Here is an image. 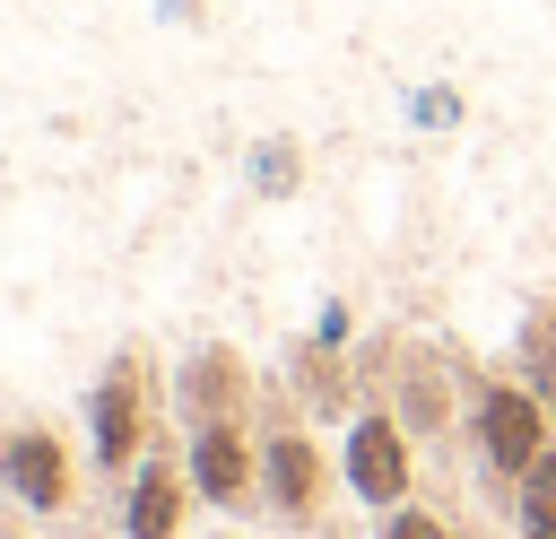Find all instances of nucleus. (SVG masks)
<instances>
[{"mask_svg":"<svg viewBox=\"0 0 556 539\" xmlns=\"http://www.w3.org/2000/svg\"><path fill=\"white\" fill-rule=\"evenodd\" d=\"M469 348H452V339H417V330H382L374 348H365V391L374 400H391V417L417 435V452L434 443V452H452V443H469Z\"/></svg>","mask_w":556,"mask_h":539,"instance_id":"nucleus-1","label":"nucleus"},{"mask_svg":"<svg viewBox=\"0 0 556 539\" xmlns=\"http://www.w3.org/2000/svg\"><path fill=\"white\" fill-rule=\"evenodd\" d=\"M339 443H321V426L295 400L261 409V513H278L287 530H321L339 504Z\"/></svg>","mask_w":556,"mask_h":539,"instance_id":"nucleus-2","label":"nucleus"},{"mask_svg":"<svg viewBox=\"0 0 556 539\" xmlns=\"http://www.w3.org/2000/svg\"><path fill=\"white\" fill-rule=\"evenodd\" d=\"M556 443V409L504 365V374H486V365H469V461H478V478H486V496L504 504L521 478H530V461Z\"/></svg>","mask_w":556,"mask_h":539,"instance_id":"nucleus-3","label":"nucleus"},{"mask_svg":"<svg viewBox=\"0 0 556 539\" xmlns=\"http://www.w3.org/2000/svg\"><path fill=\"white\" fill-rule=\"evenodd\" d=\"M148 443H156V356L148 348H113V365L87 391V452H96V469L130 478Z\"/></svg>","mask_w":556,"mask_h":539,"instance_id":"nucleus-4","label":"nucleus"},{"mask_svg":"<svg viewBox=\"0 0 556 539\" xmlns=\"http://www.w3.org/2000/svg\"><path fill=\"white\" fill-rule=\"evenodd\" d=\"M339 478H348V496L374 504V513H391V504L417 496V435L391 417V400H365V409L348 417V435H339Z\"/></svg>","mask_w":556,"mask_h":539,"instance_id":"nucleus-5","label":"nucleus"},{"mask_svg":"<svg viewBox=\"0 0 556 539\" xmlns=\"http://www.w3.org/2000/svg\"><path fill=\"white\" fill-rule=\"evenodd\" d=\"M182 469H191L200 504H217V513H252V504H261V417L182 426Z\"/></svg>","mask_w":556,"mask_h":539,"instance_id":"nucleus-6","label":"nucleus"},{"mask_svg":"<svg viewBox=\"0 0 556 539\" xmlns=\"http://www.w3.org/2000/svg\"><path fill=\"white\" fill-rule=\"evenodd\" d=\"M174 409L182 426H217V417H261V374L235 339H200L174 365Z\"/></svg>","mask_w":556,"mask_h":539,"instance_id":"nucleus-7","label":"nucleus"},{"mask_svg":"<svg viewBox=\"0 0 556 539\" xmlns=\"http://www.w3.org/2000/svg\"><path fill=\"white\" fill-rule=\"evenodd\" d=\"M0 487H9L26 513H70V504H78L70 435H52V426H9V435H0Z\"/></svg>","mask_w":556,"mask_h":539,"instance_id":"nucleus-8","label":"nucleus"},{"mask_svg":"<svg viewBox=\"0 0 556 539\" xmlns=\"http://www.w3.org/2000/svg\"><path fill=\"white\" fill-rule=\"evenodd\" d=\"M191 504H200V487H191L182 452L174 443H148L139 469L122 478V539H182Z\"/></svg>","mask_w":556,"mask_h":539,"instance_id":"nucleus-9","label":"nucleus"},{"mask_svg":"<svg viewBox=\"0 0 556 539\" xmlns=\"http://www.w3.org/2000/svg\"><path fill=\"white\" fill-rule=\"evenodd\" d=\"M513 374L556 409V296H530L521 304V330H513Z\"/></svg>","mask_w":556,"mask_h":539,"instance_id":"nucleus-10","label":"nucleus"},{"mask_svg":"<svg viewBox=\"0 0 556 539\" xmlns=\"http://www.w3.org/2000/svg\"><path fill=\"white\" fill-rule=\"evenodd\" d=\"M504 530L513 539H556V443L530 461V478L504 496Z\"/></svg>","mask_w":556,"mask_h":539,"instance_id":"nucleus-11","label":"nucleus"},{"mask_svg":"<svg viewBox=\"0 0 556 539\" xmlns=\"http://www.w3.org/2000/svg\"><path fill=\"white\" fill-rule=\"evenodd\" d=\"M382 539H460V522H452V504L408 496V504H391V513H382Z\"/></svg>","mask_w":556,"mask_h":539,"instance_id":"nucleus-12","label":"nucleus"},{"mask_svg":"<svg viewBox=\"0 0 556 539\" xmlns=\"http://www.w3.org/2000/svg\"><path fill=\"white\" fill-rule=\"evenodd\" d=\"M252 183H261V191H295V139H269V148L252 156Z\"/></svg>","mask_w":556,"mask_h":539,"instance_id":"nucleus-13","label":"nucleus"},{"mask_svg":"<svg viewBox=\"0 0 556 539\" xmlns=\"http://www.w3.org/2000/svg\"><path fill=\"white\" fill-rule=\"evenodd\" d=\"M0 539H35V530H0Z\"/></svg>","mask_w":556,"mask_h":539,"instance_id":"nucleus-14","label":"nucleus"},{"mask_svg":"<svg viewBox=\"0 0 556 539\" xmlns=\"http://www.w3.org/2000/svg\"><path fill=\"white\" fill-rule=\"evenodd\" d=\"M217 539H252V530H217Z\"/></svg>","mask_w":556,"mask_h":539,"instance_id":"nucleus-15","label":"nucleus"}]
</instances>
